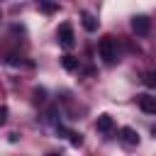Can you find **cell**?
Listing matches in <instances>:
<instances>
[{
  "label": "cell",
  "mask_w": 156,
  "mask_h": 156,
  "mask_svg": "<svg viewBox=\"0 0 156 156\" xmlns=\"http://www.w3.org/2000/svg\"><path fill=\"white\" fill-rule=\"evenodd\" d=\"M132 29H134V34L146 37V34H149V29H151L149 17H144V15H134V17H132Z\"/></svg>",
  "instance_id": "cell-3"
},
{
  "label": "cell",
  "mask_w": 156,
  "mask_h": 156,
  "mask_svg": "<svg viewBox=\"0 0 156 156\" xmlns=\"http://www.w3.org/2000/svg\"><path fill=\"white\" fill-rule=\"evenodd\" d=\"M37 7L44 12V15H54L58 10V0H37Z\"/></svg>",
  "instance_id": "cell-8"
},
{
  "label": "cell",
  "mask_w": 156,
  "mask_h": 156,
  "mask_svg": "<svg viewBox=\"0 0 156 156\" xmlns=\"http://www.w3.org/2000/svg\"><path fill=\"white\" fill-rule=\"evenodd\" d=\"M61 63H63V68L66 71H78V58H73V56H61Z\"/></svg>",
  "instance_id": "cell-9"
},
{
  "label": "cell",
  "mask_w": 156,
  "mask_h": 156,
  "mask_svg": "<svg viewBox=\"0 0 156 156\" xmlns=\"http://www.w3.org/2000/svg\"><path fill=\"white\" fill-rule=\"evenodd\" d=\"M112 127H115V119H112L110 115H100V117H98V122H95V129H98V132H102V134L112 132Z\"/></svg>",
  "instance_id": "cell-7"
},
{
  "label": "cell",
  "mask_w": 156,
  "mask_h": 156,
  "mask_svg": "<svg viewBox=\"0 0 156 156\" xmlns=\"http://www.w3.org/2000/svg\"><path fill=\"white\" fill-rule=\"evenodd\" d=\"M141 83H144L146 88H156V71H146V73L141 76Z\"/></svg>",
  "instance_id": "cell-10"
},
{
  "label": "cell",
  "mask_w": 156,
  "mask_h": 156,
  "mask_svg": "<svg viewBox=\"0 0 156 156\" xmlns=\"http://www.w3.org/2000/svg\"><path fill=\"white\" fill-rule=\"evenodd\" d=\"M119 136H122V141H124L127 146H136V144H139V132H136L134 127H122V129H119Z\"/></svg>",
  "instance_id": "cell-5"
},
{
  "label": "cell",
  "mask_w": 156,
  "mask_h": 156,
  "mask_svg": "<svg viewBox=\"0 0 156 156\" xmlns=\"http://www.w3.org/2000/svg\"><path fill=\"white\" fill-rule=\"evenodd\" d=\"M56 41H58L63 49H73V46H76V34H73V24H71V22L58 24V29H56Z\"/></svg>",
  "instance_id": "cell-2"
},
{
  "label": "cell",
  "mask_w": 156,
  "mask_h": 156,
  "mask_svg": "<svg viewBox=\"0 0 156 156\" xmlns=\"http://www.w3.org/2000/svg\"><path fill=\"white\" fill-rule=\"evenodd\" d=\"M44 95H46V93H44L41 88H37V90H34V100H37V102H44Z\"/></svg>",
  "instance_id": "cell-12"
},
{
  "label": "cell",
  "mask_w": 156,
  "mask_h": 156,
  "mask_svg": "<svg viewBox=\"0 0 156 156\" xmlns=\"http://www.w3.org/2000/svg\"><path fill=\"white\" fill-rule=\"evenodd\" d=\"M5 122H7V107L2 105V107H0V127H2Z\"/></svg>",
  "instance_id": "cell-13"
},
{
  "label": "cell",
  "mask_w": 156,
  "mask_h": 156,
  "mask_svg": "<svg viewBox=\"0 0 156 156\" xmlns=\"http://www.w3.org/2000/svg\"><path fill=\"white\" fill-rule=\"evenodd\" d=\"M98 54H100V58H102L107 66L115 63V61H117V44H115V39H112V37H102L100 44H98Z\"/></svg>",
  "instance_id": "cell-1"
},
{
  "label": "cell",
  "mask_w": 156,
  "mask_h": 156,
  "mask_svg": "<svg viewBox=\"0 0 156 156\" xmlns=\"http://www.w3.org/2000/svg\"><path fill=\"white\" fill-rule=\"evenodd\" d=\"M46 122L58 124V107H49V110H46Z\"/></svg>",
  "instance_id": "cell-11"
},
{
  "label": "cell",
  "mask_w": 156,
  "mask_h": 156,
  "mask_svg": "<svg viewBox=\"0 0 156 156\" xmlns=\"http://www.w3.org/2000/svg\"><path fill=\"white\" fill-rule=\"evenodd\" d=\"M136 105H139V110L141 112H146V115H156V98H151V95H136Z\"/></svg>",
  "instance_id": "cell-4"
},
{
  "label": "cell",
  "mask_w": 156,
  "mask_h": 156,
  "mask_svg": "<svg viewBox=\"0 0 156 156\" xmlns=\"http://www.w3.org/2000/svg\"><path fill=\"white\" fill-rule=\"evenodd\" d=\"M80 24H83L85 32H95V29H98V20H95V15H90L88 10L80 12Z\"/></svg>",
  "instance_id": "cell-6"
}]
</instances>
